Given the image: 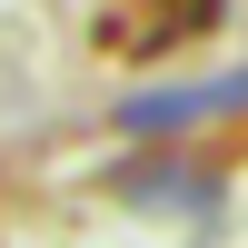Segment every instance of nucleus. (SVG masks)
Segmentation results:
<instances>
[{"mask_svg":"<svg viewBox=\"0 0 248 248\" xmlns=\"http://www.w3.org/2000/svg\"><path fill=\"white\" fill-rule=\"evenodd\" d=\"M218 109H248V70H218L199 90H149V99H119V129L129 139H159V129H199Z\"/></svg>","mask_w":248,"mask_h":248,"instance_id":"1","label":"nucleus"}]
</instances>
